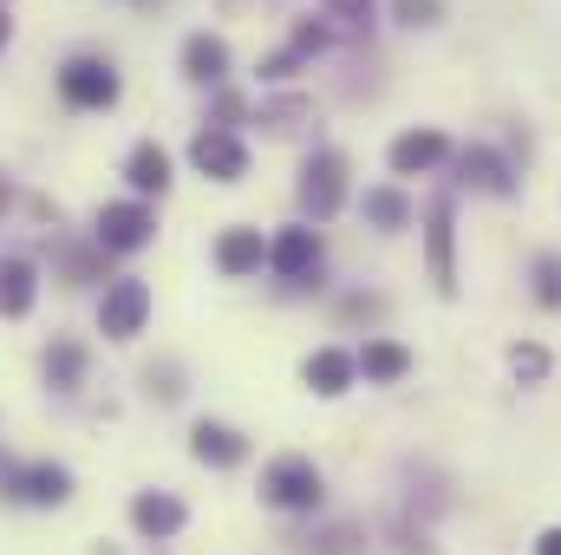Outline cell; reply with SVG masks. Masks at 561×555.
I'll use <instances>...</instances> for the list:
<instances>
[{
    "label": "cell",
    "mask_w": 561,
    "mask_h": 555,
    "mask_svg": "<svg viewBox=\"0 0 561 555\" xmlns=\"http://www.w3.org/2000/svg\"><path fill=\"white\" fill-rule=\"evenodd\" d=\"M444 132H405V138L392 144V170L399 177H419V170H431V163H444Z\"/></svg>",
    "instance_id": "17"
},
{
    "label": "cell",
    "mask_w": 561,
    "mask_h": 555,
    "mask_svg": "<svg viewBox=\"0 0 561 555\" xmlns=\"http://www.w3.org/2000/svg\"><path fill=\"white\" fill-rule=\"evenodd\" d=\"M262 262H268L262 229H222V242H216V269L222 275H255Z\"/></svg>",
    "instance_id": "14"
},
{
    "label": "cell",
    "mask_w": 561,
    "mask_h": 555,
    "mask_svg": "<svg viewBox=\"0 0 561 555\" xmlns=\"http://www.w3.org/2000/svg\"><path fill=\"white\" fill-rule=\"evenodd\" d=\"M46 386L53 393H79L85 386V347L79 340H53L46 347Z\"/></svg>",
    "instance_id": "18"
},
{
    "label": "cell",
    "mask_w": 561,
    "mask_h": 555,
    "mask_svg": "<svg viewBox=\"0 0 561 555\" xmlns=\"http://www.w3.org/2000/svg\"><path fill=\"white\" fill-rule=\"evenodd\" d=\"M190 451H196V464H216V471H236V464L249 457V438H242L236 424H216V418H203V424L190 431Z\"/></svg>",
    "instance_id": "10"
},
{
    "label": "cell",
    "mask_w": 561,
    "mask_h": 555,
    "mask_svg": "<svg viewBox=\"0 0 561 555\" xmlns=\"http://www.w3.org/2000/svg\"><path fill=\"white\" fill-rule=\"evenodd\" d=\"M536 555H561V530H549V536L536 543Z\"/></svg>",
    "instance_id": "28"
},
{
    "label": "cell",
    "mask_w": 561,
    "mask_h": 555,
    "mask_svg": "<svg viewBox=\"0 0 561 555\" xmlns=\"http://www.w3.org/2000/svg\"><path fill=\"white\" fill-rule=\"evenodd\" d=\"M340 196H346V157H340V150H313V157L300 163V209H307L313 223H327V216L340 209Z\"/></svg>",
    "instance_id": "3"
},
{
    "label": "cell",
    "mask_w": 561,
    "mask_h": 555,
    "mask_svg": "<svg viewBox=\"0 0 561 555\" xmlns=\"http://www.w3.org/2000/svg\"><path fill=\"white\" fill-rule=\"evenodd\" d=\"M33 294H39V269H33L26 256H7V262H0V314L20 320V314L33 307Z\"/></svg>",
    "instance_id": "16"
},
{
    "label": "cell",
    "mask_w": 561,
    "mask_h": 555,
    "mask_svg": "<svg viewBox=\"0 0 561 555\" xmlns=\"http://www.w3.org/2000/svg\"><path fill=\"white\" fill-rule=\"evenodd\" d=\"M392 13H399L405 26H437V13H444V0H392Z\"/></svg>",
    "instance_id": "25"
},
{
    "label": "cell",
    "mask_w": 561,
    "mask_h": 555,
    "mask_svg": "<svg viewBox=\"0 0 561 555\" xmlns=\"http://www.w3.org/2000/svg\"><path fill=\"white\" fill-rule=\"evenodd\" d=\"M300 380L320 393V399H340L353 380H359V366H353V353H340V347H320V353H307V366H300Z\"/></svg>",
    "instance_id": "12"
},
{
    "label": "cell",
    "mask_w": 561,
    "mask_h": 555,
    "mask_svg": "<svg viewBox=\"0 0 561 555\" xmlns=\"http://www.w3.org/2000/svg\"><path fill=\"white\" fill-rule=\"evenodd\" d=\"M424 256H431L437 294H457V262H450V196H437L431 216H424Z\"/></svg>",
    "instance_id": "8"
},
{
    "label": "cell",
    "mask_w": 561,
    "mask_h": 555,
    "mask_svg": "<svg viewBox=\"0 0 561 555\" xmlns=\"http://www.w3.org/2000/svg\"><path fill=\"white\" fill-rule=\"evenodd\" d=\"M294 118H307L300 99H287V105H262V125H268V132H294Z\"/></svg>",
    "instance_id": "26"
},
{
    "label": "cell",
    "mask_w": 561,
    "mask_h": 555,
    "mask_svg": "<svg viewBox=\"0 0 561 555\" xmlns=\"http://www.w3.org/2000/svg\"><path fill=\"white\" fill-rule=\"evenodd\" d=\"M0 196H7V190H0Z\"/></svg>",
    "instance_id": "31"
},
{
    "label": "cell",
    "mask_w": 561,
    "mask_h": 555,
    "mask_svg": "<svg viewBox=\"0 0 561 555\" xmlns=\"http://www.w3.org/2000/svg\"><path fill=\"white\" fill-rule=\"evenodd\" d=\"M366 223L373 229H405L412 223V203L399 190H366Z\"/></svg>",
    "instance_id": "21"
},
{
    "label": "cell",
    "mask_w": 561,
    "mask_h": 555,
    "mask_svg": "<svg viewBox=\"0 0 561 555\" xmlns=\"http://www.w3.org/2000/svg\"><path fill=\"white\" fill-rule=\"evenodd\" d=\"M150 236H157L150 203H105V209H99V249H105V256H131Z\"/></svg>",
    "instance_id": "6"
},
{
    "label": "cell",
    "mask_w": 561,
    "mask_h": 555,
    "mask_svg": "<svg viewBox=\"0 0 561 555\" xmlns=\"http://www.w3.org/2000/svg\"><path fill=\"white\" fill-rule=\"evenodd\" d=\"M327 20H340L346 33H366L373 26V0H327Z\"/></svg>",
    "instance_id": "23"
},
{
    "label": "cell",
    "mask_w": 561,
    "mask_h": 555,
    "mask_svg": "<svg viewBox=\"0 0 561 555\" xmlns=\"http://www.w3.org/2000/svg\"><path fill=\"white\" fill-rule=\"evenodd\" d=\"M183 72H190L196 86H222V79H229V46H222L216 33H190V39H183Z\"/></svg>",
    "instance_id": "13"
},
{
    "label": "cell",
    "mask_w": 561,
    "mask_h": 555,
    "mask_svg": "<svg viewBox=\"0 0 561 555\" xmlns=\"http://www.w3.org/2000/svg\"><path fill=\"white\" fill-rule=\"evenodd\" d=\"M144 320H150V287H144L138 275L112 281L105 301H99V327H105V340H131V333H144Z\"/></svg>",
    "instance_id": "5"
},
{
    "label": "cell",
    "mask_w": 561,
    "mask_h": 555,
    "mask_svg": "<svg viewBox=\"0 0 561 555\" xmlns=\"http://www.w3.org/2000/svg\"><path fill=\"white\" fill-rule=\"evenodd\" d=\"M536 301H542V307H561V262L556 256L536 262Z\"/></svg>",
    "instance_id": "24"
},
{
    "label": "cell",
    "mask_w": 561,
    "mask_h": 555,
    "mask_svg": "<svg viewBox=\"0 0 561 555\" xmlns=\"http://www.w3.org/2000/svg\"><path fill=\"white\" fill-rule=\"evenodd\" d=\"M320 497H327V477L313 471V457H275L268 471H262V503H275L287 517H307V510H320Z\"/></svg>",
    "instance_id": "2"
},
{
    "label": "cell",
    "mask_w": 561,
    "mask_h": 555,
    "mask_svg": "<svg viewBox=\"0 0 561 555\" xmlns=\"http://www.w3.org/2000/svg\"><path fill=\"white\" fill-rule=\"evenodd\" d=\"M353 366H359L373 386H392V380H405V373H412V353H405L399 340H366V347L353 353Z\"/></svg>",
    "instance_id": "15"
},
{
    "label": "cell",
    "mask_w": 561,
    "mask_h": 555,
    "mask_svg": "<svg viewBox=\"0 0 561 555\" xmlns=\"http://www.w3.org/2000/svg\"><path fill=\"white\" fill-rule=\"evenodd\" d=\"M268 269L280 281H307L320 269V236L313 229H280L275 242H268Z\"/></svg>",
    "instance_id": "9"
},
{
    "label": "cell",
    "mask_w": 561,
    "mask_h": 555,
    "mask_svg": "<svg viewBox=\"0 0 561 555\" xmlns=\"http://www.w3.org/2000/svg\"><path fill=\"white\" fill-rule=\"evenodd\" d=\"M353 543H359L353 530H333V536H327V550H320V555H353Z\"/></svg>",
    "instance_id": "27"
},
{
    "label": "cell",
    "mask_w": 561,
    "mask_h": 555,
    "mask_svg": "<svg viewBox=\"0 0 561 555\" xmlns=\"http://www.w3.org/2000/svg\"><path fill=\"white\" fill-rule=\"evenodd\" d=\"M190 163L203 170V177H216V183H242L249 177V150H242V138L236 132H196L190 138Z\"/></svg>",
    "instance_id": "7"
},
{
    "label": "cell",
    "mask_w": 561,
    "mask_h": 555,
    "mask_svg": "<svg viewBox=\"0 0 561 555\" xmlns=\"http://www.w3.org/2000/svg\"><path fill=\"white\" fill-rule=\"evenodd\" d=\"M0 497L7 503H33V510H53L72 497V471L66 464H20L13 451H0Z\"/></svg>",
    "instance_id": "1"
},
{
    "label": "cell",
    "mask_w": 561,
    "mask_h": 555,
    "mask_svg": "<svg viewBox=\"0 0 561 555\" xmlns=\"http://www.w3.org/2000/svg\"><path fill=\"white\" fill-rule=\"evenodd\" d=\"M229 7H236V13H242V7H255V0H229Z\"/></svg>",
    "instance_id": "30"
},
{
    "label": "cell",
    "mask_w": 561,
    "mask_h": 555,
    "mask_svg": "<svg viewBox=\"0 0 561 555\" xmlns=\"http://www.w3.org/2000/svg\"><path fill=\"white\" fill-rule=\"evenodd\" d=\"M59 99L79 105V112H105V105H118V72L105 59H66L59 66Z\"/></svg>",
    "instance_id": "4"
},
{
    "label": "cell",
    "mask_w": 561,
    "mask_h": 555,
    "mask_svg": "<svg viewBox=\"0 0 561 555\" xmlns=\"http://www.w3.org/2000/svg\"><path fill=\"white\" fill-rule=\"evenodd\" d=\"M457 170H463V183H477V190H510V163L496 157V150H483V144H470L463 157H457Z\"/></svg>",
    "instance_id": "20"
},
{
    "label": "cell",
    "mask_w": 561,
    "mask_h": 555,
    "mask_svg": "<svg viewBox=\"0 0 561 555\" xmlns=\"http://www.w3.org/2000/svg\"><path fill=\"white\" fill-rule=\"evenodd\" d=\"M125 177H131L138 196H163V190H170V157H163L157 144H138L131 163H125Z\"/></svg>",
    "instance_id": "19"
},
{
    "label": "cell",
    "mask_w": 561,
    "mask_h": 555,
    "mask_svg": "<svg viewBox=\"0 0 561 555\" xmlns=\"http://www.w3.org/2000/svg\"><path fill=\"white\" fill-rule=\"evenodd\" d=\"M183 517H190V510H183L170 490H138V497H131V530L150 536V543L176 536V530H183Z\"/></svg>",
    "instance_id": "11"
},
{
    "label": "cell",
    "mask_w": 561,
    "mask_h": 555,
    "mask_svg": "<svg viewBox=\"0 0 561 555\" xmlns=\"http://www.w3.org/2000/svg\"><path fill=\"white\" fill-rule=\"evenodd\" d=\"M0 46H7V7H0Z\"/></svg>",
    "instance_id": "29"
},
{
    "label": "cell",
    "mask_w": 561,
    "mask_h": 555,
    "mask_svg": "<svg viewBox=\"0 0 561 555\" xmlns=\"http://www.w3.org/2000/svg\"><path fill=\"white\" fill-rule=\"evenodd\" d=\"M510 373L536 386V380H549V353H542V347H523V340H516V347H510Z\"/></svg>",
    "instance_id": "22"
}]
</instances>
